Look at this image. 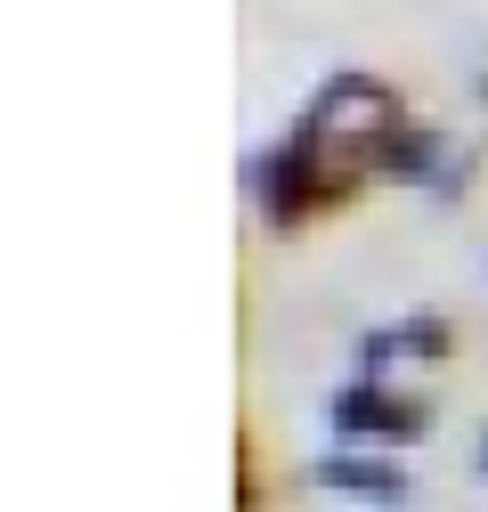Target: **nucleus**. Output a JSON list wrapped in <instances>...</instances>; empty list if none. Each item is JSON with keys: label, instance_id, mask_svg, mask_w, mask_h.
Returning <instances> with one entry per match:
<instances>
[{"label": "nucleus", "instance_id": "obj_1", "mask_svg": "<svg viewBox=\"0 0 488 512\" xmlns=\"http://www.w3.org/2000/svg\"><path fill=\"white\" fill-rule=\"evenodd\" d=\"M415 131L407 122V98L375 74H326V90L310 98V114L293 131L244 163V187L253 204L277 220V228H301L318 212H342L366 179H383L399 139Z\"/></svg>", "mask_w": 488, "mask_h": 512}, {"label": "nucleus", "instance_id": "obj_2", "mask_svg": "<svg viewBox=\"0 0 488 512\" xmlns=\"http://www.w3.org/2000/svg\"><path fill=\"white\" fill-rule=\"evenodd\" d=\"M326 423H334L342 439H383V447H399V439H423V431H432V399H423V391H391V382H375V374H350L342 391L326 399Z\"/></svg>", "mask_w": 488, "mask_h": 512}, {"label": "nucleus", "instance_id": "obj_3", "mask_svg": "<svg viewBox=\"0 0 488 512\" xmlns=\"http://www.w3.org/2000/svg\"><path fill=\"white\" fill-rule=\"evenodd\" d=\"M456 350V326L440 309H407L399 326H375L358 342V374H383V366H440Z\"/></svg>", "mask_w": 488, "mask_h": 512}, {"label": "nucleus", "instance_id": "obj_4", "mask_svg": "<svg viewBox=\"0 0 488 512\" xmlns=\"http://www.w3.org/2000/svg\"><path fill=\"white\" fill-rule=\"evenodd\" d=\"M318 488L334 496H375V504H399L407 496V472L391 456H350V447H334V456H318Z\"/></svg>", "mask_w": 488, "mask_h": 512}, {"label": "nucleus", "instance_id": "obj_5", "mask_svg": "<svg viewBox=\"0 0 488 512\" xmlns=\"http://www.w3.org/2000/svg\"><path fill=\"white\" fill-rule=\"evenodd\" d=\"M236 512H261V488H253V456L236 447Z\"/></svg>", "mask_w": 488, "mask_h": 512}, {"label": "nucleus", "instance_id": "obj_6", "mask_svg": "<svg viewBox=\"0 0 488 512\" xmlns=\"http://www.w3.org/2000/svg\"><path fill=\"white\" fill-rule=\"evenodd\" d=\"M472 472H480V480H488V431H480V447H472Z\"/></svg>", "mask_w": 488, "mask_h": 512}]
</instances>
